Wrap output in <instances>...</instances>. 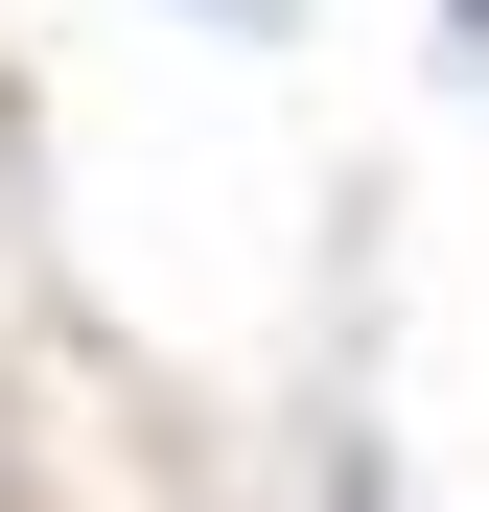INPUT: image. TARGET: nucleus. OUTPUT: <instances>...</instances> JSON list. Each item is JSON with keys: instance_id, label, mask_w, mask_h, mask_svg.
Segmentation results:
<instances>
[{"instance_id": "1", "label": "nucleus", "mask_w": 489, "mask_h": 512, "mask_svg": "<svg viewBox=\"0 0 489 512\" xmlns=\"http://www.w3.org/2000/svg\"><path fill=\"white\" fill-rule=\"evenodd\" d=\"M326 512H373V443H350V466H326Z\"/></svg>"}, {"instance_id": "2", "label": "nucleus", "mask_w": 489, "mask_h": 512, "mask_svg": "<svg viewBox=\"0 0 489 512\" xmlns=\"http://www.w3.org/2000/svg\"><path fill=\"white\" fill-rule=\"evenodd\" d=\"M210 24H303V0H210Z\"/></svg>"}, {"instance_id": "3", "label": "nucleus", "mask_w": 489, "mask_h": 512, "mask_svg": "<svg viewBox=\"0 0 489 512\" xmlns=\"http://www.w3.org/2000/svg\"><path fill=\"white\" fill-rule=\"evenodd\" d=\"M443 24H466V47H489V0H443Z\"/></svg>"}]
</instances>
